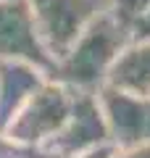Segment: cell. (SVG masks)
Listing matches in <instances>:
<instances>
[{
  "instance_id": "obj_2",
  "label": "cell",
  "mask_w": 150,
  "mask_h": 158,
  "mask_svg": "<svg viewBox=\"0 0 150 158\" xmlns=\"http://www.w3.org/2000/svg\"><path fill=\"white\" fill-rule=\"evenodd\" d=\"M74 100H77V90L48 77L34 90V95L24 103V108L13 116V121L6 127L3 135L19 145L42 150L66 124Z\"/></svg>"
},
{
  "instance_id": "obj_8",
  "label": "cell",
  "mask_w": 150,
  "mask_h": 158,
  "mask_svg": "<svg viewBox=\"0 0 150 158\" xmlns=\"http://www.w3.org/2000/svg\"><path fill=\"white\" fill-rule=\"evenodd\" d=\"M106 87L150 98V37L132 40L108 74Z\"/></svg>"
},
{
  "instance_id": "obj_13",
  "label": "cell",
  "mask_w": 150,
  "mask_h": 158,
  "mask_svg": "<svg viewBox=\"0 0 150 158\" xmlns=\"http://www.w3.org/2000/svg\"><path fill=\"white\" fill-rule=\"evenodd\" d=\"M113 156V148H98V150H90V153H82V156H74V158H111Z\"/></svg>"
},
{
  "instance_id": "obj_9",
  "label": "cell",
  "mask_w": 150,
  "mask_h": 158,
  "mask_svg": "<svg viewBox=\"0 0 150 158\" xmlns=\"http://www.w3.org/2000/svg\"><path fill=\"white\" fill-rule=\"evenodd\" d=\"M111 13H116L127 27L134 29V24L142 21L150 13V0H111Z\"/></svg>"
},
{
  "instance_id": "obj_1",
  "label": "cell",
  "mask_w": 150,
  "mask_h": 158,
  "mask_svg": "<svg viewBox=\"0 0 150 158\" xmlns=\"http://www.w3.org/2000/svg\"><path fill=\"white\" fill-rule=\"evenodd\" d=\"M129 42L132 27H127L116 13H111V8H106L77 37L66 56L56 61L50 79L63 82L77 92H98L100 87H106L113 63Z\"/></svg>"
},
{
  "instance_id": "obj_10",
  "label": "cell",
  "mask_w": 150,
  "mask_h": 158,
  "mask_svg": "<svg viewBox=\"0 0 150 158\" xmlns=\"http://www.w3.org/2000/svg\"><path fill=\"white\" fill-rule=\"evenodd\" d=\"M0 158H50V156L40 148L19 145V142H13L11 137H6L0 132Z\"/></svg>"
},
{
  "instance_id": "obj_5",
  "label": "cell",
  "mask_w": 150,
  "mask_h": 158,
  "mask_svg": "<svg viewBox=\"0 0 150 158\" xmlns=\"http://www.w3.org/2000/svg\"><path fill=\"white\" fill-rule=\"evenodd\" d=\"M98 100L106 116L108 142L113 150H129L150 142V98L100 87Z\"/></svg>"
},
{
  "instance_id": "obj_3",
  "label": "cell",
  "mask_w": 150,
  "mask_h": 158,
  "mask_svg": "<svg viewBox=\"0 0 150 158\" xmlns=\"http://www.w3.org/2000/svg\"><path fill=\"white\" fill-rule=\"evenodd\" d=\"M40 42L58 61L77 37L111 6V0H27Z\"/></svg>"
},
{
  "instance_id": "obj_4",
  "label": "cell",
  "mask_w": 150,
  "mask_h": 158,
  "mask_svg": "<svg viewBox=\"0 0 150 158\" xmlns=\"http://www.w3.org/2000/svg\"><path fill=\"white\" fill-rule=\"evenodd\" d=\"M108 127L100 108L98 92H77L66 124L42 148L50 158H74L82 153L108 148Z\"/></svg>"
},
{
  "instance_id": "obj_6",
  "label": "cell",
  "mask_w": 150,
  "mask_h": 158,
  "mask_svg": "<svg viewBox=\"0 0 150 158\" xmlns=\"http://www.w3.org/2000/svg\"><path fill=\"white\" fill-rule=\"evenodd\" d=\"M6 61H21L37 66L48 77L56 69V61L48 56L45 45L37 37L27 0L0 3V63Z\"/></svg>"
},
{
  "instance_id": "obj_7",
  "label": "cell",
  "mask_w": 150,
  "mask_h": 158,
  "mask_svg": "<svg viewBox=\"0 0 150 158\" xmlns=\"http://www.w3.org/2000/svg\"><path fill=\"white\" fill-rule=\"evenodd\" d=\"M45 79L48 74L40 71L37 66H29L21 61L0 63V132H6L13 116L24 108V103L34 95V90Z\"/></svg>"
},
{
  "instance_id": "obj_12",
  "label": "cell",
  "mask_w": 150,
  "mask_h": 158,
  "mask_svg": "<svg viewBox=\"0 0 150 158\" xmlns=\"http://www.w3.org/2000/svg\"><path fill=\"white\" fill-rule=\"evenodd\" d=\"M142 37H150V13L142 21H137L134 29H132V40H142Z\"/></svg>"
},
{
  "instance_id": "obj_11",
  "label": "cell",
  "mask_w": 150,
  "mask_h": 158,
  "mask_svg": "<svg viewBox=\"0 0 150 158\" xmlns=\"http://www.w3.org/2000/svg\"><path fill=\"white\" fill-rule=\"evenodd\" d=\"M111 158H150V142L140 148H129V150H113Z\"/></svg>"
},
{
  "instance_id": "obj_14",
  "label": "cell",
  "mask_w": 150,
  "mask_h": 158,
  "mask_svg": "<svg viewBox=\"0 0 150 158\" xmlns=\"http://www.w3.org/2000/svg\"><path fill=\"white\" fill-rule=\"evenodd\" d=\"M0 3H13V0H0Z\"/></svg>"
}]
</instances>
